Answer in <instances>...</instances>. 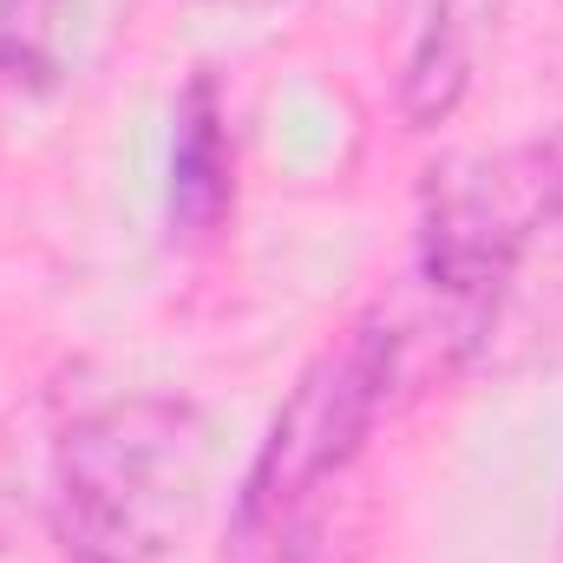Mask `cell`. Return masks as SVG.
I'll use <instances>...</instances> for the list:
<instances>
[{
    "label": "cell",
    "instance_id": "277c9868",
    "mask_svg": "<svg viewBox=\"0 0 563 563\" xmlns=\"http://www.w3.org/2000/svg\"><path fill=\"white\" fill-rule=\"evenodd\" d=\"M236 203V144H230V106L223 86L210 73H190V86L177 92L170 112V184H164V210L170 230L184 243H203L223 230Z\"/></svg>",
    "mask_w": 563,
    "mask_h": 563
},
{
    "label": "cell",
    "instance_id": "5b68a950",
    "mask_svg": "<svg viewBox=\"0 0 563 563\" xmlns=\"http://www.w3.org/2000/svg\"><path fill=\"white\" fill-rule=\"evenodd\" d=\"M465 86H472V40H465V20H459V0H439L420 33V46H413V59H407V73H400V112H407V125L413 132L445 125L459 112Z\"/></svg>",
    "mask_w": 563,
    "mask_h": 563
},
{
    "label": "cell",
    "instance_id": "8992f818",
    "mask_svg": "<svg viewBox=\"0 0 563 563\" xmlns=\"http://www.w3.org/2000/svg\"><path fill=\"white\" fill-rule=\"evenodd\" d=\"M79 0H0V79L26 92H53L73 59Z\"/></svg>",
    "mask_w": 563,
    "mask_h": 563
},
{
    "label": "cell",
    "instance_id": "6da1fadb",
    "mask_svg": "<svg viewBox=\"0 0 563 563\" xmlns=\"http://www.w3.org/2000/svg\"><path fill=\"white\" fill-rule=\"evenodd\" d=\"M203 420L190 400L132 394L53 445V531L73 563H157L197 511Z\"/></svg>",
    "mask_w": 563,
    "mask_h": 563
},
{
    "label": "cell",
    "instance_id": "7a4b0ae2",
    "mask_svg": "<svg viewBox=\"0 0 563 563\" xmlns=\"http://www.w3.org/2000/svg\"><path fill=\"white\" fill-rule=\"evenodd\" d=\"M400 354H407V334L394 321V308H367L347 321L341 341H328L288 387V400L276 407V420L263 432L243 485H236V511H230V531L243 551H263L276 544L282 531L295 525V511L328 485L341 478L367 432L387 413V394H394V374H400Z\"/></svg>",
    "mask_w": 563,
    "mask_h": 563
},
{
    "label": "cell",
    "instance_id": "3957f363",
    "mask_svg": "<svg viewBox=\"0 0 563 563\" xmlns=\"http://www.w3.org/2000/svg\"><path fill=\"white\" fill-rule=\"evenodd\" d=\"M563 223V151L511 144L445 157L420 184V276L459 314V341H485L531 243Z\"/></svg>",
    "mask_w": 563,
    "mask_h": 563
},
{
    "label": "cell",
    "instance_id": "52a82bcc",
    "mask_svg": "<svg viewBox=\"0 0 563 563\" xmlns=\"http://www.w3.org/2000/svg\"><path fill=\"white\" fill-rule=\"evenodd\" d=\"M256 563H347V558H334V544L321 538V531H282L276 544H263V558Z\"/></svg>",
    "mask_w": 563,
    "mask_h": 563
},
{
    "label": "cell",
    "instance_id": "ba28073f",
    "mask_svg": "<svg viewBox=\"0 0 563 563\" xmlns=\"http://www.w3.org/2000/svg\"><path fill=\"white\" fill-rule=\"evenodd\" d=\"M210 7H288V0H210Z\"/></svg>",
    "mask_w": 563,
    "mask_h": 563
}]
</instances>
